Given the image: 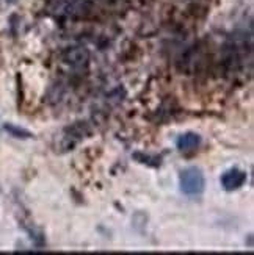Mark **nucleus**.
Returning <instances> with one entry per match:
<instances>
[{
	"instance_id": "obj_4",
	"label": "nucleus",
	"mask_w": 254,
	"mask_h": 255,
	"mask_svg": "<svg viewBox=\"0 0 254 255\" xmlns=\"http://www.w3.org/2000/svg\"><path fill=\"white\" fill-rule=\"evenodd\" d=\"M200 142H201V138L198 136L196 133H185V135L179 136V139H178V149L184 150V152L193 150L200 146Z\"/></svg>"
},
{
	"instance_id": "obj_2",
	"label": "nucleus",
	"mask_w": 254,
	"mask_h": 255,
	"mask_svg": "<svg viewBox=\"0 0 254 255\" xmlns=\"http://www.w3.org/2000/svg\"><path fill=\"white\" fill-rule=\"evenodd\" d=\"M247 182V172L240 169H229L223 174L222 177V185L226 191H236L239 188H242Z\"/></svg>"
},
{
	"instance_id": "obj_1",
	"label": "nucleus",
	"mask_w": 254,
	"mask_h": 255,
	"mask_svg": "<svg viewBox=\"0 0 254 255\" xmlns=\"http://www.w3.org/2000/svg\"><path fill=\"white\" fill-rule=\"evenodd\" d=\"M181 190L187 196H198L204 191L206 180L203 172L198 168H189L181 174Z\"/></svg>"
},
{
	"instance_id": "obj_5",
	"label": "nucleus",
	"mask_w": 254,
	"mask_h": 255,
	"mask_svg": "<svg viewBox=\"0 0 254 255\" xmlns=\"http://www.w3.org/2000/svg\"><path fill=\"white\" fill-rule=\"evenodd\" d=\"M8 2H14V0H8Z\"/></svg>"
},
{
	"instance_id": "obj_3",
	"label": "nucleus",
	"mask_w": 254,
	"mask_h": 255,
	"mask_svg": "<svg viewBox=\"0 0 254 255\" xmlns=\"http://www.w3.org/2000/svg\"><path fill=\"white\" fill-rule=\"evenodd\" d=\"M88 58H90V53L85 47H72L68 49L64 53V61L69 63L72 66H83Z\"/></svg>"
}]
</instances>
